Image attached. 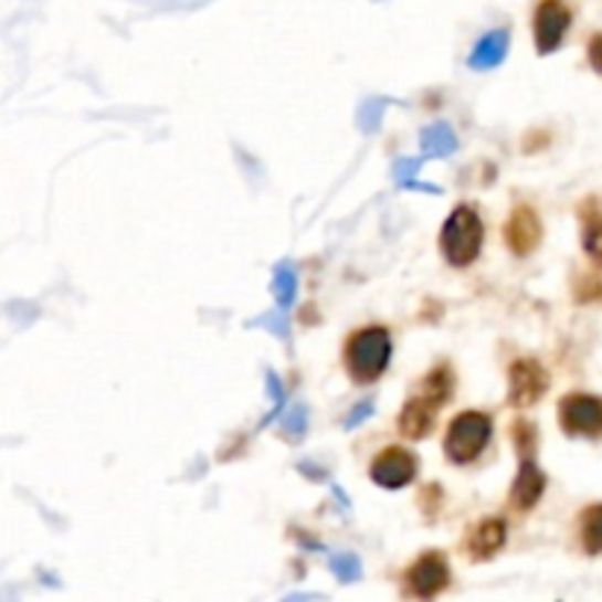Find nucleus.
Returning a JSON list of instances; mask_svg holds the SVG:
<instances>
[{
  "label": "nucleus",
  "mask_w": 602,
  "mask_h": 602,
  "mask_svg": "<svg viewBox=\"0 0 602 602\" xmlns=\"http://www.w3.org/2000/svg\"><path fill=\"white\" fill-rule=\"evenodd\" d=\"M450 388H453V377H450L447 368L432 370L430 377L423 379L418 397H412V400L405 403V409L400 412V421H397V426H400V432H403L405 439L421 441L430 435L432 426H435V412H439V405L447 403L450 394H453Z\"/></svg>",
  "instance_id": "f257e3e1"
},
{
  "label": "nucleus",
  "mask_w": 602,
  "mask_h": 602,
  "mask_svg": "<svg viewBox=\"0 0 602 602\" xmlns=\"http://www.w3.org/2000/svg\"><path fill=\"white\" fill-rule=\"evenodd\" d=\"M482 241H485V226H482L476 209H453V215L444 221V230H441V253H444L450 265L467 267L471 262H476Z\"/></svg>",
  "instance_id": "f03ea898"
},
{
  "label": "nucleus",
  "mask_w": 602,
  "mask_h": 602,
  "mask_svg": "<svg viewBox=\"0 0 602 602\" xmlns=\"http://www.w3.org/2000/svg\"><path fill=\"white\" fill-rule=\"evenodd\" d=\"M391 336L382 327L359 329L350 341H347V368L356 382H377L386 373L388 361H391Z\"/></svg>",
  "instance_id": "7ed1b4c3"
},
{
  "label": "nucleus",
  "mask_w": 602,
  "mask_h": 602,
  "mask_svg": "<svg viewBox=\"0 0 602 602\" xmlns=\"http://www.w3.org/2000/svg\"><path fill=\"white\" fill-rule=\"evenodd\" d=\"M515 447L520 453V474H517L515 485H511V506L520 508V511H529V508L541 499L543 485H547V476L538 471L535 465V444H538V435H535V426L526 421L515 423Z\"/></svg>",
  "instance_id": "20e7f679"
},
{
  "label": "nucleus",
  "mask_w": 602,
  "mask_h": 602,
  "mask_svg": "<svg viewBox=\"0 0 602 602\" xmlns=\"http://www.w3.org/2000/svg\"><path fill=\"white\" fill-rule=\"evenodd\" d=\"M490 423L488 414L482 412H462L456 421L450 423L447 439H444V453L453 465H471L482 456V450L488 447L490 441Z\"/></svg>",
  "instance_id": "39448f33"
},
{
  "label": "nucleus",
  "mask_w": 602,
  "mask_h": 602,
  "mask_svg": "<svg viewBox=\"0 0 602 602\" xmlns=\"http://www.w3.org/2000/svg\"><path fill=\"white\" fill-rule=\"evenodd\" d=\"M559 423L568 435H602V400L588 394H570L559 403Z\"/></svg>",
  "instance_id": "423d86ee"
},
{
  "label": "nucleus",
  "mask_w": 602,
  "mask_h": 602,
  "mask_svg": "<svg viewBox=\"0 0 602 602\" xmlns=\"http://www.w3.org/2000/svg\"><path fill=\"white\" fill-rule=\"evenodd\" d=\"M547 386H550V377L538 361L520 359L508 368V403L517 405V409L538 403Z\"/></svg>",
  "instance_id": "0eeeda50"
},
{
  "label": "nucleus",
  "mask_w": 602,
  "mask_h": 602,
  "mask_svg": "<svg viewBox=\"0 0 602 602\" xmlns=\"http://www.w3.org/2000/svg\"><path fill=\"white\" fill-rule=\"evenodd\" d=\"M414 476H418V456L409 453V450L391 447L386 453H379L373 458V465H370V479L386 490L405 488Z\"/></svg>",
  "instance_id": "6e6552de"
},
{
  "label": "nucleus",
  "mask_w": 602,
  "mask_h": 602,
  "mask_svg": "<svg viewBox=\"0 0 602 602\" xmlns=\"http://www.w3.org/2000/svg\"><path fill=\"white\" fill-rule=\"evenodd\" d=\"M570 27V9L561 0H543L535 9V47L538 53L559 51Z\"/></svg>",
  "instance_id": "1a4fd4ad"
},
{
  "label": "nucleus",
  "mask_w": 602,
  "mask_h": 602,
  "mask_svg": "<svg viewBox=\"0 0 602 602\" xmlns=\"http://www.w3.org/2000/svg\"><path fill=\"white\" fill-rule=\"evenodd\" d=\"M405 582H409V594L421 596V600H432V596H439L450 585V564L441 559L439 552H426L405 573Z\"/></svg>",
  "instance_id": "9d476101"
},
{
  "label": "nucleus",
  "mask_w": 602,
  "mask_h": 602,
  "mask_svg": "<svg viewBox=\"0 0 602 602\" xmlns=\"http://www.w3.org/2000/svg\"><path fill=\"white\" fill-rule=\"evenodd\" d=\"M541 235H543L541 221H538V215H535L529 207L515 209V215L508 218L506 244L511 247V253H517V256H529V253L538 247Z\"/></svg>",
  "instance_id": "9b49d317"
},
{
  "label": "nucleus",
  "mask_w": 602,
  "mask_h": 602,
  "mask_svg": "<svg viewBox=\"0 0 602 602\" xmlns=\"http://www.w3.org/2000/svg\"><path fill=\"white\" fill-rule=\"evenodd\" d=\"M503 543H506V524L503 520H482L474 532H471L465 547L476 561H482L490 559Z\"/></svg>",
  "instance_id": "f8f14e48"
},
{
  "label": "nucleus",
  "mask_w": 602,
  "mask_h": 602,
  "mask_svg": "<svg viewBox=\"0 0 602 602\" xmlns=\"http://www.w3.org/2000/svg\"><path fill=\"white\" fill-rule=\"evenodd\" d=\"M506 53H508V30H494V33H488L485 39H479V44H476V51L471 53L467 65L476 71H490L506 60Z\"/></svg>",
  "instance_id": "ddd939ff"
},
{
  "label": "nucleus",
  "mask_w": 602,
  "mask_h": 602,
  "mask_svg": "<svg viewBox=\"0 0 602 602\" xmlns=\"http://www.w3.org/2000/svg\"><path fill=\"white\" fill-rule=\"evenodd\" d=\"M456 136L447 124H432L430 129H423L421 147H423V159H439V156H447L456 150Z\"/></svg>",
  "instance_id": "4468645a"
},
{
  "label": "nucleus",
  "mask_w": 602,
  "mask_h": 602,
  "mask_svg": "<svg viewBox=\"0 0 602 602\" xmlns=\"http://www.w3.org/2000/svg\"><path fill=\"white\" fill-rule=\"evenodd\" d=\"M582 547L588 552H602V506L588 508L582 517Z\"/></svg>",
  "instance_id": "2eb2a0df"
},
{
  "label": "nucleus",
  "mask_w": 602,
  "mask_h": 602,
  "mask_svg": "<svg viewBox=\"0 0 602 602\" xmlns=\"http://www.w3.org/2000/svg\"><path fill=\"white\" fill-rule=\"evenodd\" d=\"M274 294H276V303H279V309H288V306L294 303V294H297V274H294V267L288 265V262L276 267Z\"/></svg>",
  "instance_id": "dca6fc26"
},
{
  "label": "nucleus",
  "mask_w": 602,
  "mask_h": 602,
  "mask_svg": "<svg viewBox=\"0 0 602 602\" xmlns=\"http://www.w3.org/2000/svg\"><path fill=\"white\" fill-rule=\"evenodd\" d=\"M329 570H332L341 582H356V579L361 577L359 559L350 556V552H338V556H332V559H329Z\"/></svg>",
  "instance_id": "f3484780"
},
{
  "label": "nucleus",
  "mask_w": 602,
  "mask_h": 602,
  "mask_svg": "<svg viewBox=\"0 0 602 602\" xmlns=\"http://www.w3.org/2000/svg\"><path fill=\"white\" fill-rule=\"evenodd\" d=\"M582 241L585 250L596 262H602V218H588L585 230H582Z\"/></svg>",
  "instance_id": "a211bd4d"
},
{
  "label": "nucleus",
  "mask_w": 602,
  "mask_h": 602,
  "mask_svg": "<svg viewBox=\"0 0 602 602\" xmlns=\"http://www.w3.org/2000/svg\"><path fill=\"white\" fill-rule=\"evenodd\" d=\"M306 414H309V412H306L303 405H294L292 412H288L283 418V430H285V435H288V439H292V441H297L303 435V432H306V421H309Z\"/></svg>",
  "instance_id": "6ab92c4d"
},
{
  "label": "nucleus",
  "mask_w": 602,
  "mask_h": 602,
  "mask_svg": "<svg viewBox=\"0 0 602 602\" xmlns=\"http://www.w3.org/2000/svg\"><path fill=\"white\" fill-rule=\"evenodd\" d=\"M418 168H421V159H418V162H400V165H397V182H400V186H412Z\"/></svg>",
  "instance_id": "aec40b11"
},
{
  "label": "nucleus",
  "mask_w": 602,
  "mask_h": 602,
  "mask_svg": "<svg viewBox=\"0 0 602 602\" xmlns=\"http://www.w3.org/2000/svg\"><path fill=\"white\" fill-rule=\"evenodd\" d=\"M370 412H373V405H370V403L356 405L353 412H350V418H347V421H345V426H347V430H353V426H359L361 421H368Z\"/></svg>",
  "instance_id": "412c9836"
},
{
  "label": "nucleus",
  "mask_w": 602,
  "mask_h": 602,
  "mask_svg": "<svg viewBox=\"0 0 602 602\" xmlns=\"http://www.w3.org/2000/svg\"><path fill=\"white\" fill-rule=\"evenodd\" d=\"M267 391H271V400H274V414H276V409H279V405H283V400H285V391H283V386H279V379H276L274 373H267Z\"/></svg>",
  "instance_id": "4be33fe9"
},
{
  "label": "nucleus",
  "mask_w": 602,
  "mask_h": 602,
  "mask_svg": "<svg viewBox=\"0 0 602 602\" xmlns=\"http://www.w3.org/2000/svg\"><path fill=\"white\" fill-rule=\"evenodd\" d=\"M588 56H591V65H594V68L602 74V35H596L594 42H591V51H588Z\"/></svg>",
  "instance_id": "5701e85b"
}]
</instances>
